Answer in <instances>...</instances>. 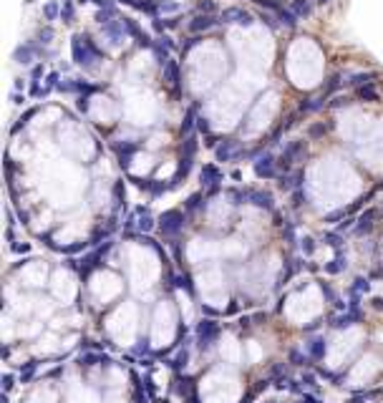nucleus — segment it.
Returning <instances> with one entry per match:
<instances>
[{
  "label": "nucleus",
  "instance_id": "nucleus-22",
  "mask_svg": "<svg viewBox=\"0 0 383 403\" xmlns=\"http://www.w3.org/2000/svg\"><path fill=\"white\" fill-rule=\"evenodd\" d=\"M51 38H53V28L46 25V28L38 30V41H41V43H51Z\"/></svg>",
  "mask_w": 383,
  "mask_h": 403
},
{
  "label": "nucleus",
  "instance_id": "nucleus-25",
  "mask_svg": "<svg viewBox=\"0 0 383 403\" xmlns=\"http://www.w3.org/2000/svg\"><path fill=\"white\" fill-rule=\"evenodd\" d=\"M312 250H315V242L307 237V240H303V252H307V255H312Z\"/></svg>",
  "mask_w": 383,
  "mask_h": 403
},
{
  "label": "nucleus",
  "instance_id": "nucleus-24",
  "mask_svg": "<svg viewBox=\"0 0 383 403\" xmlns=\"http://www.w3.org/2000/svg\"><path fill=\"white\" fill-rule=\"evenodd\" d=\"M348 104V98H343V96H335L333 98V104H330V109H340V106H345Z\"/></svg>",
  "mask_w": 383,
  "mask_h": 403
},
{
  "label": "nucleus",
  "instance_id": "nucleus-16",
  "mask_svg": "<svg viewBox=\"0 0 383 403\" xmlns=\"http://www.w3.org/2000/svg\"><path fill=\"white\" fill-rule=\"evenodd\" d=\"M277 13V20L283 23V25H288V28H295L298 25V15L290 10V8H280V10H275Z\"/></svg>",
  "mask_w": 383,
  "mask_h": 403
},
{
  "label": "nucleus",
  "instance_id": "nucleus-3",
  "mask_svg": "<svg viewBox=\"0 0 383 403\" xmlns=\"http://www.w3.org/2000/svg\"><path fill=\"white\" fill-rule=\"evenodd\" d=\"M184 222H187V217H184V212H179V209H169V212H164V214L159 217V224H161V232H164V234H179V232L184 229Z\"/></svg>",
  "mask_w": 383,
  "mask_h": 403
},
{
  "label": "nucleus",
  "instance_id": "nucleus-23",
  "mask_svg": "<svg viewBox=\"0 0 383 403\" xmlns=\"http://www.w3.org/2000/svg\"><path fill=\"white\" fill-rule=\"evenodd\" d=\"M199 10H202V13H215V5H212V0H202V3H199Z\"/></svg>",
  "mask_w": 383,
  "mask_h": 403
},
{
  "label": "nucleus",
  "instance_id": "nucleus-10",
  "mask_svg": "<svg viewBox=\"0 0 383 403\" xmlns=\"http://www.w3.org/2000/svg\"><path fill=\"white\" fill-rule=\"evenodd\" d=\"M217 323L215 320H202L199 323V330H197V338H199V345L204 348L207 345V340H212V335H217Z\"/></svg>",
  "mask_w": 383,
  "mask_h": 403
},
{
  "label": "nucleus",
  "instance_id": "nucleus-12",
  "mask_svg": "<svg viewBox=\"0 0 383 403\" xmlns=\"http://www.w3.org/2000/svg\"><path fill=\"white\" fill-rule=\"evenodd\" d=\"M164 81H166L174 91H179V66H177L174 61H166V63H164Z\"/></svg>",
  "mask_w": 383,
  "mask_h": 403
},
{
  "label": "nucleus",
  "instance_id": "nucleus-8",
  "mask_svg": "<svg viewBox=\"0 0 383 403\" xmlns=\"http://www.w3.org/2000/svg\"><path fill=\"white\" fill-rule=\"evenodd\" d=\"M199 179H202V187L215 189V187L222 182V172H220L215 164H204V166H202V172H199Z\"/></svg>",
  "mask_w": 383,
  "mask_h": 403
},
{
  "label": "nucleus",
  "instance_id": "nucleus-7",
  "mask_svg": "<svg viewBox=\"0 0 383 403\" xmlns=\"http://www.w3.org/2000/svg\"><path fill=\"white\" fill-rule=\"evenodd\" d=\"M222 23H237V25H250L252 23V15L242 8H227L222 15H220Z\"/></svg>",
  "mask_w": 383,
  "mask_h": 403
},
{
  "label": "nucleus",
  "instance_id": "nucleus-13",
  "mask_svg": "<svg viewBox=\"0 0 383 403\" xmlns=\"http://www.w3.org/2000/svg\"><path fill=\"white\" fill-rule=\"evenodd\" d=\"M36 51H38V48H36L33 43H25V46H20V48L15 51V61H18V63H23V66H28V63L33 61Z\"/></svg>",
  "mask_w": 383,
  "mask_h": 403
},
{
  "label": "nucleus",
  "instance_id": "nucleus-9",
  "mask_svg": "<svg viewBox=\"0 0 383 403\" xmlns=\"http://www.w3.org/2000/svg\"><path fill=\"white\" fill-rule=\"evenodd\" d=\"M245 199L252 202L260 209H272V194L262 192V189H245Z\"/></svg>",
  "mask_w": 383,
  "mask_h": 403
},
{
  "label": "nucleus",
  "instance_id": "nucleus-4",
  "mask_svg": "<svg viewBox=\"0 0 383 403\" xmlns=\"http://www.w3.org/2000/svg\"><path fill=\"white\" fill-rule=\"evenodd\" d=\"M305 156V141H290L285 149H283V154H280V166H290V164H295V161H300Z\"/></svg>",
  "mask_w": 383,
  "mask_h": 403
},
{
  "label": "nucleus",
  "instance_id": "nucleus-2",
  "mask_svg": "<svg viewBox=\"0 0 383 403\" xmlns=\"http://www.w3.org/2000/svg\"><path fill=\"white\" fill-rule=\"evenodd\" d=\"M252 169H255V177H257V179H277V177H280V164H277L270 154H260V156L252 161Z\"/></svg>",
  "mask_w": 383,
  "mask_h": 403
},
{
  "label": "nucleus",
  "instance_id": "nucleus-14",
  "mask_svg": "<svg viewBox=\"0 0 383 403\" xmlns=\"http://www.w3.org/2000/svg\"><path fill=\"white\" fill-rule=\"evenodd\" d=\"M307 355H310L312 360H320V358L325 355V340H323V338H312V340L307 343Z\"/></svg>",
  "mask_w": 383,
  "mask_h": 403
},
{
  "label": "nucleus",
  "instance_id": "nucleus-11",
  "mask_svg": "<svg viewBox=\"0 0 383 403\" xmlns=\"http://www.w3.org/2000/svg\"><path fill=\"white\" fill-rule=\"evenodd\" d=\"M376 214H378L376 209H368V212H363V214L358 217L356 227H353V229H356V234H363V232H368V229L373 227V219H376Z\"/></svg>",
  "mask_w": 383,
  "mask_h": 403
},
{
  "label": "nucleus",
  "instance_id": "nucleus-21",
  "mask_svg": "<svg viewBox=\"0 0 383 403\" xmlns=\"http://www.w3.org/2000/svg\"><path fill=\"white\" fill-rule=\"evenodd\" d=\"M333 262H335V265H325V272H328V275H338V272L345 270V260L338 257V260H333Z\"/></svg>",
  "mask_w": 383,
  "mask_h": 403
},
{
  "label": "nucleus",
  "instance_id": "nucleus-17",
  "mask_svg": "<svg viewBox=\"0 0 383 403\" xmlns=\"http://www.w3.org/2000/svg\"><path fill=\"white\" fill-rule=\"evenodd\" d=\"M290 10H293L298 18H307V15L312 13V0H295V3L290 5Z\"/></svg>",
  "mask_w": 383,
  "mask_h": 403
},
{
  "label": "nucleus",
  "instance_id": "nucleus-5",
  "mask_svg": "<svg viewBox=\"0 0 383 403\" xmlns=\"http://www.w3.org/2000/svg\"><path fill=\"white\" fill-rule=\"evenodd\" d=\"M239 154H245L242 151V146L237 144V141H220L217 146H215V156H217V161H234Z\"/></svg>",
  "mask_w": 383,
  "mask_h": 403
},
{
  "label": "nucleus",
  "instance_id": "nucleus-19",
  "mask_svg": "<svg viewBox=\"0 0 383 403\" xmlns=\"http://www.w3.org/2000/svg\"><path fill=\"white\" fill-rule=\"evenodd\" d=\"M328 131H330V124H325V121L312 124V126H307V139H320V136H325Z\"/></svg>",
  "mask_w": 383,
  "mask_h": 403
},
{
  "label": "nucleus",
  "instance_id": "nucleus-20",
  "mask_svg": "<svg viewBox=\"0 0 383 403\" xmlns=\"http://www.w3.org/2000/svg\"><path fill=\"white\" fill-rule=\"evenodd\" d=\"M61 10H63V8H61V5L53 0V3H48V5L43 8V15H46V20H56V15H58Z\"/></svg>",
  "mask_w": 383,
  "mask_h": 403
},
{
  "label": "nucleus",
  "instance_id": "nucleus-1",
  "mask_svg": "<svg viewBox=\"0 0 383 403\" xmlns=\"http://www.w3.org/2000/svg\"><path fill=\"white\" fill-rule=\"evenodd\" d=\"M74 61L81 68H93L96 61H101V51L86 36H76L74 38Z\"/></svg>",
  "mask_w": 383,
  "mask_h": 403
},
{
  "label": "nucleus",
  "instance_id": "nucleus-15",
  "mask_svg": "<svg viewBox=\"0 0 383 403\" xmlns=\"http://www.w3.org/2000/svg\"><path fill=\"white\" fill-rule=\"evenodd\" d=\"M356 96H358L361 101H378V91H376V86H373V83H363V86H358V88H356Z\"/></svg>",
  "mask_w": 383,
  "mask_h": 403
},
{
  "label": "nucleus",
  "instance_id": "nucleus-6",
  "mask_svg": "<svg viewBox=\"0 0 383 403\" xmlns=\"http://www.w3.org/2000/svg\"><path fill=\"white\" fill-rule=\"evenodd\" d=\"M220 20H217V15L215 13H199L197 18H192V23L187 25L192 33H204V30H210V28H215Z\"/></svg>",
  "mask_w": 383,
  "mask_h": 403
},
{
  "label": "nucleus",
  "instance_id": "nucleus-18",
  "mask_svg": "<svg viewBox=\"0 0 383 403\" xmlns=\"http://www.w3.org/2000/svg\"><path fill=\"white\" fill-rule=\"evenodd\" d=\"M197 111L194 109H187V116H184V121H182V134H187V136H192V129L197 126Z\"/></svg>",
  "mask_w": 383,
  "mask_h": 403
}]
</instances>
